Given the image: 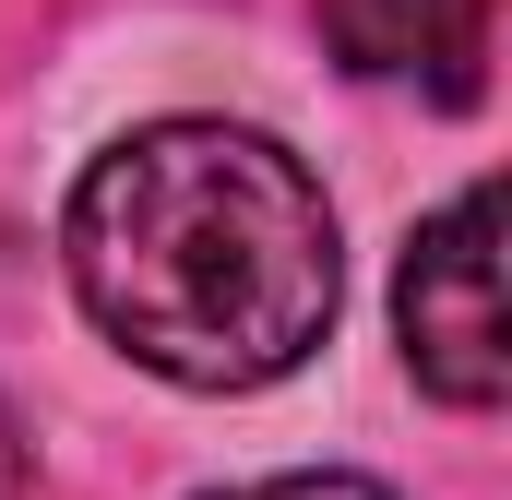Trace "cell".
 Instances as JSON below:
<instances>
[{"instance_id":"1","label":"cell","mask_w":512,"mask_h":500,"mask_svg":"<svg viewBox=\"0 0 512 500\" xmlns=\"http://www.w3.org/2000/svg\"><path fill=\"white\" fill-rule=\"evenodd\" d=\"M84 322L131 370L179 393L286 381L346 298V250L322 179L251 120H143L120 131L60 215Z\"/></svg>"},{"instance_id":"4","label":"cell","mask_w":512,"mask_h":500,"mask_svg":"<svg viewBox=\"0 0 512 500\" xmlns=\"http://www.w3.org/2000/svg\"><path fill=\"white\" fill-rule=\"evenodd\" d=\"M203 500H393V489L346 477V465H298V477H251V489H203Z\"/></svg>"},{"instance_id":"5","label":"cell","mask_w":512,"mask_h":500,"mask_svg":"<svg viewBox=\"0 0 512 500\" xmlns=\"http://www.w3.org/2000/svg\"><path fill=\"white\" fill-rule=\"evenodd\" d=\"M0 500H24V429H12V405H0Z\"/></svg>"},{"instance_id":"2","label":"cell","mask_w":512,"mask_h":500,"mask_svg":"<svg viewBox=\"0 0 512 500\" xmlns=\"http://www.w3.org/2000/svg\"><path fill=\"white\" fill-rule=\"evenodd\" d=\"M393 334H405V370L417 393H441L453 417H489L512 393V334H501V191L465 179L393 274Z\"/></svg>"},{"instance_id":"3","label":"cell","mask_w":512,"mask_h":500,"mask_svg":"<svg viewBox=\"0 0 512 500\" xmlns=\"http://www.w3.org/2000/svg\"><path fill=\"white\" fill-rule=\"evenodd\" d=\"M322 48L358 84H429L465 108L489 84V0H322Z\"/></svg>"}]
</instances>
